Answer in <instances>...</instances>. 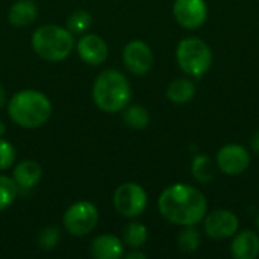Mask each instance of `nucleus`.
Returning a JSON list of instances; mask_svg holds the SVG:
<instances>
[{"mask_svg":"<svg viewBox=\"0 0 259 259\" xmlns=\"http://www.w3.org/2000/svg\"><path fill=\"white\" fill-rule=\"evenodd\" d=\"M5 132H6V127H5V123L3 121H0V138L5 135Z\"/></svg>","mask_w":259,"mask_h":259,"instance_id":"29","label":"nucleus"},{"mask_svg":"<svg viewBox=\"0 0 259 259\" xmlns=\"http://www.w3.org/2000/svg\"><path fill=\"white\" fill-rule=\"evenodd\" d=\"M91 26V15L87 11H76L67 21V29L71 33H83Z\"/></svg>","mask_w":259,"mask_h":259,"instance_id":"23","label":"nucleus"},{"mask_svg":"<svg viewBox=\"0 0 259 259\" xmlns=\"http://www.w3.org/2000/svg\"><path fill=\"white\" fill-rule=\"evenodd\" d=\"M5 103H6V94H5V90H3V87L0 85V108H2Z\"/></svg>","mask_w":259,"mask_h":259,"instance_id":"28","label":"nucleus"},{"mask_svg":"<svg viewBox=\"0 0 259 259\" xmlns=\"http://www.w3.org/2000/svg\"><path fill=\"white\" fill-rule=\"evenodd\" d=\"M215 165L228 176H240L250 165V153L241 144H226L217 152Z\"/></svg>","mask_w":259,"mask_h":259,"instance_id":"9","label":"nucleus"},{"mask_svg":"<svg viewBox=\"0 0 259 259\" xmlns=\"http://www.w3.org/2000/svg\"><path fill=\"white\" fill-rule=\"evenodd\" d=\"M8 114L11 120L26 129L42 126L52 115V103L49 97L35 90H23L12 96L8 102Z\"/></svg>","mask_w":259,"mask_h":259,"instance_id":"2","label":"nucleus"},{"mask_svg":"<svg viewBox=\"0 0 259 259\" xmlns=\"http://www.w3.org/2000/svg\"><path fill=\"white\" fill-rule=\"evenodd\" d=\"M123 121L127 127L141 131L149 126L150 115L146 108H143L140 105H132V106H126V109L123 112Z\"/></svg>","mask_w":259,"mask_h":259,"instance_id":"19","label":"nucleus"},{"mask_svg":"<svg viewBox=\"0 0 259 259\" xmlns=\"http://www.w3.org/2000/svg\"><path fill=\"white\" fill-rule=\"evenodd\" d=\"M123 62L132 74L143 76L149 73L153 65V52L149 44L141 39L129 41L123 49Z\"/></svg>","mask_w":259,"mask_h":259,"instance_id":"11","label":"nucleus"},{"mask_svg":"<svg viewBox=\"0 0 259 259\" xmlns=\"http://www.w3.org/2000/svg\"><path fill=\"white\" fill-rule=\"evenodd\" d=\"M108 44L99 35L88 33L77 41V55L88 65H100L108 59Z\"/></svg>","mask_w":259,"mask_h":259,"instance_id":"12","label":"nucleus"},{"mask_svg":"<svg viewBox=\"0 0 259 259\" xmlns=\"http://www.w3.org/2000/svg\"><path fill=\"white\" fill-rule=\"evenodd\" d=\"M17 193H18V187L14 182V179L0 175V211H5L14 203Z\"/></svg>","mask_w":259,"mask_h":259,"instance_id":"22","label":"nucleus"},{"mask_svg":"<svg viewBox=\"0 0 259 259\" xmlns=\"http://www.w3.org/2000/svg\"><path fill=\"white\" fill-rule=\"evenodd\" d=\"M250 146H252V149L259 153V129L253 134V137H252V141H250Z\"/></svg>","mask_w":259,"mask_h":259,"instance_id":"26","label":"nucleus"},{"mask_svg":"<svg viewBox=\"0 0 259 259\" xmlns=\"http://www.w3.org/2000/svg\"><path fill=\"white\" fill-rule=\"evenodd\" d=\"M64 228L74 237H83L94 231L99 223V211L91 202H76L64 214Z\"/></svg>","mask_w":259,"mask_h":259,"instance_id":"6","label":"nucleus"},{"mask_svg":"<svg viewBox=\"0 0 259 259\" xmlns=\"http://www.w3.org/2000/svg\"><path fill=\"white\" fill-rule=\"evenodd\" d=\"M90 255L96 259H118L123 256V241L115 235L96 237L90 244Z\"/></svg>","mask_w":259,"mask_h":259,"instance_id":"13","label":"nucleus"},{"mask_svg":"<svg viewBox=\"0 0 259 259\" xmlns=\"http://www.w3.org/2000/svg\"><path fill=\"white\" fill-rule=\"evenodd\" d=\"M41 176H42V170H41L39 164L27 159V161H21L15 165L12 179L18 188L30 190L35 185H38V182L41 181Z\"/></svg>","mask_w":259,"mask_h":259,"instance_id":"15","label":"nucleus"},{"mask_svg":"<svg viewBox=\"0 0 259 259\" xmlns=\"http://www.w3.org/2000/svg\"><path fill=\"white\" fill-rule=\"evenodd\" d=\"M175 20L188 30L202 27L208 18V6L205 0H175Z\"/></svg>","mask_w":259,"mask_h":259,"instance_id":"10","label":"nucleus"},{"mask_svg":"<svg viewBox=\"0 0 259 259\" xmlns=\"http://www.w3.org/2000/svg\"><path fill=\"white\" fill-rule=\"evenodd\" d=\"M58 240H59V234L55 228H47L44 229L39 237H38V244L41 249L44 250H52L56 244H58Z\"/></svg>","mask_w":259,"mask_h":259,"instance_id":"25","label":"nucleus"},{"mask_svg":"<svg viewBox=\"0 0 259 259\" xmlns=\"http://www.w3.org/2000/svg\"><path fill=\"white\" fill-rule=\"evenodd\" d=\"M202 244L200 232L196 229V226H184V231L178 237V247L184 253H193L196 252Z\"/></svg>","mask_w":259,"mask_h":259,"instance_id":"21","label":"nucleus"},{"mask_svg":"<svg viewBox=\"0 0 259 259\" xmlns=\"http://www.w3.org/2000/svg\"><path fill=\"white\" fill-rule=\"evenodd\" d=\"M132 99L131 83L117 70H105L93 85V100L105 112L115 114L123 111Z\"/></svg>","mask_w":259,"mask_h":259,"instance_id":"3","label":"nucleus"},{"mask_svg":"<svg viewBox=\"0 0 259 259\" xmlns=\"http://www.w3.org/2000/svg\"><path fill=\"white\" fill-rule=\"evenodd\" d=\"M149 231L141 223H129L123 231V243L129 246L132 250L143 247L147 241Z\"/></svg>","mask_w":259,"mask_h":259,"instance_id":"20","label":"nucleus"},{"mask_svg":"<svg viewBox=\"0 0 259 259\" xmlns=\"http://www.w3.org/2000/svg\"><path fill=\"white\" fill-rule=\"evenodd\" d=\"M38 14V9L32 0H18L9 8L8 20L12 26L23 27L29 26Z\"/></svg>","mask_w":259,"mask_h":259,"instance_id":"16","label":"nucleus"},{"mask_svg":"<svg viewBox=\"0 0 259 259\" xmlns=\"http://www.w3.org/2000/svg\"><path fill=\"white\" fill-rule=\"evenodd\" d=\"M14 161H15V149H14V146L9 141L0 138V170L11 168Z\"/></svg>","mask_w":259,"mask_h":259,"instance_id":"24","label":"nucleus"},{"mask_svg":"<svg viewBox=\"0 0 259 259\" xmlns=\"http://www.w3.org/2000/svg\"><path fill=\"white\" fill-rule=\"evenodd\" d=\"M211 47L197 36L184 38L176 47V61L181 70L191 77L203 76L212 65Z\"/></svg>","mask_w":259,"mask_h":259,"instance_id":"5","label":"nucleus"},{"mask_svg":"<svg viewBox=\"0 0 259 259\" xmlns=\"http://www.w3.org/2000/svg\"><path fill=\"white\" fill-rule=\"evenodd\" d=\"M191 173H193V178L200 184H208V182L214 181V178H215L214 161L208 155H197L193 159Z\"/></svg>","mask_w":259,"mask_h":259,"instance_id":"18","label":"nucleus"},{"mask_svg":"<svg viewBox=\"0 0 259 259\" xmlns=\"http://www.w3.org/2000/svg\"><path fill=\"white\" fill-rule=\"evenodd\" d=\"M126 258L127 259H146V255H144V253H141V252H131V253H127V255H126Z\"/></svg>","mask_w":259,"mask_h":259,"instance_id":"27","label":"nucleus"},{"mask_svg":"<svg viewBox=\"0 0 259 259\" xmlns=\"http://www.w3.org/2000/svg\"><path fill=\"white\" fill-rule=\"evenodd\" d=\"M231 255L235 259H256L259 256V235L253 231H243L234 235Z\"/></svg>","mask_w":259,"mask_h":259,"instance_id":"14","label":"nucleus"},{"mask_svg":"<svg viewBox=\"0 0 259 259\" xmlns=\"http://www.w3.org/2000/svg\"><path fill=\"white\" fill-rule=\"evenodd\" d=\"M158 209L161 215L173 225L197 226L206 215L208 202L203 193L196 187L173 184L161 193Z\"/></svg>","mask_w":259,"mask_h":259,"instance_id":"1","label":"nucleus"},{"mask_svg":"<svg viewBox=\"0 0 259 259\" xmlns=\"http://www.w3.org/2000/svg\"><path fill=\"white\" fill-rule=\"evenodd\" d=\"M74 46L73 33L56 24H44L38 27L32 35L33 52L50 62H58L65 59Z\"/></svg>","mask_w":259,"mask_h":259,"instance_id":"4","label":"nucleus"},{"mask_svg":"<svg viewBox=\"0 0 259 259\" xmlns=\"http://www.w3.org/2000/svg\"><path fill=\"white\" fill-rule=\"evenodd\" d=\"M196 94V85L188 77H179L170 82L167 87V97L170 102L176 105H185L188 103Z\"/></svg>","mask_w":259,"mask_h":259,"instance_id":"17","label":"nucleus"},{"mask_svg":"<svg viewBox=\"0 0 259 259\" xmlns=\"http://www.w3.org/2000/svg\"><path fill=\"white\" fill-rule=\"evenodd\" d=\"M114 206L118 214L127 219L138 217L146 211L147 193L141 185L135 182H126L115 190Z\"/></svg>","mask_w":259,"mask_h":259,"instance_id":"7","label":"nucleus"},{"mask_svg":"<svg viewBox=\"0 0 259 259\" xmlns=\"http://www.w3.org/2000/svg\"><path fill=\"white\" fill-rule=\"evenodd\" d=\"M240 228V220L235 212L229 209H215L206 212L203 219V231L212 240L232 238Z\"/></svg>","mask_w":259,"mask_h":259,"instance_id":"8","label":"nucleus"},{"mask_svg":"<svg viewBox=\"0 0 259 259\" xmlns=\"http://www.w3.org/2000/svg\"><path fill=\"white\" fill-rule=\"evenodd\" d=\"M258 228H259V217H258Z\"/></svg>","mask_w":259,"mask_h":259,"instance_id":"30","label":"nucleus"}]
</instances>
